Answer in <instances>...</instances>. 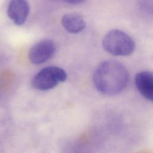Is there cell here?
Wrapping results in <instances>:
<instances>
[{
  "label": "cell",
  "instance_id": "obj_1",
  "mask_svg": "<svg viewBox=\"0 0 153 153\" xmlns=\"http://www.w3.org/2000/svg\"><path fill=\"white\" fill-rule=\"evenodd\" d=\"M129 75L121 62L108 60L102 62L93 75V83L100 93L114 96L121 93L127 86Z\"/></svg>",
  "mask_w": 153,
  "mask_h": 153
},
{
  "label": "cell",
  "instance_id": "obj_2",
  "mask_svg": "<svg viewBox=\"0 0 153 153\" xmlns=\"http://www.w3.org/2000/svg\"><path fill=\"white\" fill-rule=\"evenodd\" d=\"M102 46L107 53L112 55L127 56L133 53L135 43L126 32L119 29H113L104 36Z\"/></svg>",
  "mask_w": 153,
  "mask_h": 153
},
{
  "label": "cell",
  "instance_id": "obj_3",
  "mask_svg": "<svg viewBox=\"0 0 153 153\" xmlns=\"http://www.w3.org/2000/svg\"><path fill=\"white\" fill-rule=\"evenodd\" d=\"M67 79L66 71L57 66L45 67L39 71L32 78V87L40 91H46L56 87Z\"/></svg>",
  "mask_w": 153,
  "mask_h": 153
},
{
  "label": "cell",
  "instance_id": "obj_4",
  "mask_svg": "<svg viewBox=\"0 0 153 153\" xmlns=\"http://www.w3.org/2000/svg\"><path fill=\"white\" fill-rule=\"evenodd\" d=\"M56 51L54 42L49 39L41 40L34 44L29 50V59L35 65L43 63L51 59Z\"/></svg>",
  "mask_w": 153,
  "mask_h": 153
},
{
  "label": "cell",
  "instance_id": "obj_5",
  "mask_svg": "<svg viewBox=\"0 0 153 153\" xmlns=\"http://www.w3.org/2000/svg\"><path fill=\"white\" fill-rule=\"evenodd\" d=\"M29 4L27 0H11L7 9L9 18L18 26L23 25L29 15Z\"/></svg>",
  "mask_w": 153,
  "mask_h": 153
},
{
  "label": "cell",
  "instance_id": "obj_6",
  "mask_svg": "<svg viewBox=\"0 0 153 153\" xmlns=\"http://www.w3.org/2000/svg\"><path fill=\"white\" fill-rule=\"evenodd\" d=\"M135 85L142 96L151 102L153 100V76L151 72L144 71L135 76Z\"/></svg>",
  "mask_w": 153,
  "mask_h": 153
},
{
  "label": "cell",
  "instance_id": "obj_7",
  "mask_svg": "<svg viewBox=\"0 0 153 153\" xmlns=\"http://www.w3.org/2000/svg\"><path fill=\"white\" fill-rule=\"evenodd\" d=\"M64 29L70 33H78L82 31L86 26L84 18L76 13H69L64 14L61 20Z\"/></svg>",
  "mask_w": 153,
  "mask_h": 153
},
{
  "label": "cell",
  "instance_id": "obj_8",
  "mask_svg": "<svg viewBox=\"0 0 153 153\" xmlns=\"http://www.w3.org/2000/svg\"><path fill=\"white\" fill-rule=\"evenodd\" d=\"M65 2L70 4H79L85 1V0H63Z\"/></svg>",
  "mask_w": 153,
  "mask_h": 153
}]
</instances>
